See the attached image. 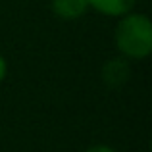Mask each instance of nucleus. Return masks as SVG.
Here are the masks:
<instances>
[{
    "mask_svg": "<svg viewBox=\"0 0 152 152\" xmlns=\"http://www.w3.org/2000/svg\"><path fill=\"white\" fill-rule=\"evenodd\" d=\"M85 152H115V150L112 148L110 145H93V146H89Z\"/></svg>",
    "mask_w": 152,
    "mask_h": 152,
    "instance_id": "39448f33",
    "label": "nucleus"
},
{
    "mask_svg": "<svg viewBox=\"0 0 152 152\" xmlns=\"http://www.w3.org/2000/svg\"><path fill=\"white\" fill-rule=\"evenodd\" d=\"M52 14L64 21H75L81 19L89 12L87 0H52L50 2Z\"/></svg>",
    "mask_w": 152,
    "mask_h": 152,
    "instance_id": "20e7f679",
    "label": "nucleus"
},
{
    "mask_svg": "<svg viewBox=\"0 0 152 152\" xmlns=\"http://www.w3.org/2000/svg\"><path fill=\"white\" fill-rule=\"evenodd\" d=\"M102 79L112 89L123 87L125 81L129 79V62H127L125 58H121V56L106 62L104 67H102Z\"/></svg>",
    "mask_w": 152,
    "mask_h": 152,
    "instance_id": "7ed1b4c3",
    "label": "nucleus"
},
{
    "mask_svg": "<svg viewBox=\"0 0 152 152\" xmlns=\"http://www.w3.org/2000/svg\"><path fill=\"white\" fill-rule=\"evenodd\" d=\"M8 77V62L2 54H0V83H4V79Z\"/></svg>",
    "mask_w": 152,
    "mask_h": 152,
    "instance_id": "423d86ee",
    "label": "nucleus"
},
{
    "mask_svg": "<svg viewBox=\"0 0 152 152\" xmlns=\"http://www.w3.org/2000/svg\"><path fill=\"white\" fill-rule=\"evenodd\" d=\"M87 4H89V10L96 14L119 19L121 15L135 10L137 0H87Z\"/></svg>",
    "mask_w": 152,
    "mask_h": 152,
    "instance_id": "f03ea898",
    "label": "nucleus"
},
{
    "mask_svg": "<svg viewBox=\"0 0 152 152\" xmlns=\"http://www.w3.org/2000/svg\"><path fill=\"white\" fill-rule=\"evenodd\" d=\"M114 45L127 62H142L152 52V21L142 12L121 15L114 29Z\"/></svg>",
    "mask_w": 152,
    "mask_h": 152,
    "instance_id": "f257e3e1",
    "label": "nucleus"
}]
</instances>
